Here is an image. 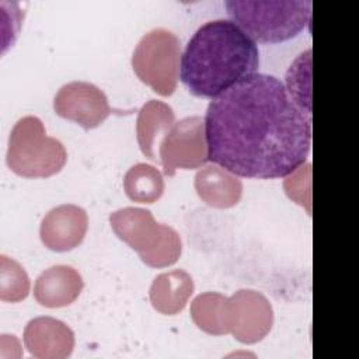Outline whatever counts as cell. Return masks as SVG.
I'll use <instances>...</instances> for the list:
<instances>
[{
	"label": "cell",
	"mask_w": 359,
	"mask_h": 359,
	"mask_svg": "<svg viewBox=\"0 0 359 359\" xmlns=\"http://www.w3.org/2000/svg\"><path fill=\"white\" fill-rule=\"evenodd\" d=\"M203 123L208 161L238 177H287L310 153L311 116L272 74L254 73L215 97Z\"/></svg>",
	"instance_id": "6da1fadb"
},
{
	"label": "cell",
	"mask_w": 359,
	"mask_h": 359,
	"mask_svg": "<svg viewBox=\"0 0 359 359\" xmlns=\"http://www.w3.org/2000/svg\"><path fill=\"white\" fill-rule=\"evenodd\" d=\"M259 50L234 21L226 18L202 24L181 55L180 79L196 97L215 98L254 74Z\"/></svg>",
	"instance_id": "7a4b0ae2"
},
{
	"label": "cell",
	"mask_w": 359,
	"mask_h": 359,
	"mask_svg": "<svg viewBox=\"0 0 359 359\" xmlns=\"http://www.w3.org/2000/svg\"><path fill=\"white\" fill-rule=\"evenodd\" d=\"M227 14L250 38L276 43L296 36L311 21L310 0H229Z\"/></svg>",
	"instance_id": "3957f363"
},
{
	"label": "cell",
	"mask_w": 359,
	"mask_h": 359,
	"mask_svg": "<svg viewBox=\"0 0 359 359\" xmlns=\"http://www.w3.org/2000/svg\"><path fill=\"white\" fill-rule=\"evenodd\" d=\"M67 158L60 140L45 132L42 121L28 115L11 129L7 147V165L18 175L36 178L59 172Z\"/></svg>",
	"instance_id": "277c9868"
},
{
	"label": "cell",
	"mask_w": 359,
	"mask_h": 359,
	"mask_svg": "<svg viewBox=\"0 0 359 359\" xmlns=\"http://www.w3.org/2000/svg\"><path fill=\"white\" fill-rule=\"evenodd\" d=\"M114 231L136 250L150 266L174 264L181 254L178 233L163 223H157L150 210L123 208L109 216Z\"/></svg>",
	"instance_id": "5b68a950"
},
{
	"label": "cell",
	"mask_w": 359,
	"mask_h": 359,
	"mask_svg": "<svg viewBox=\"0 0 359 359\" xmlns=\"http://www.w3.org/2000/svg\"><path fill=\"white\" fill-rule=\"evenodd\" d=\"M181 42L165 28L146 32L132 55V67L137 77L161 95H171L180 77Z\"/></svg>",
	"instance_id": "8992f818"
},
{
	"label": "cell",
	"mask_w": 359,
	"mask_h": 359,
	"mask_svg": "<svg viewBox=\"0 0 359 359\" xmlns=\"http://www.w3.org/2000/svg\"><path fill=\"white\" fill-rule=\"evenodd\" d=\"M164 174L174 175L178 168H198L208 161L205 123L201 116H187L174 123L158 146Z\"/></svg>",
	"instance_id": "52a82bcc"
},
{
	"label": "cell",
	"mask_w": 359,
	"mask_h": 359,
	"mask_svg": "<svg viewBox=\"0 0 359 359\" xmlns=\"http://www.w3.org/2000/svg\"><path fill=\"white\" fill-rule=\"evenodd\" d=\"M272 324V309L269 302L258 292L238 290L226 297L224 328L231 331L243 342L261 339Z\"/></svg>",
	"instance_id": "ba28073f"
},
{
	"label": "cell",
	"mask_w": 359,
	"mask_h": 359,
	"mask_svg": "<svg viewBox=\"0 0 359 359\" xmlns=\"http://www.w3.org/2000/svg\"><path fill=\"white\" fill-rule=\"evenodd\" d=\"M53 109L86 129L98 126L111 114L105 93L87 81H70L62 86L53 98Z\"/></svg>",
	"instance_id": "9c48e42d"
},
{
	"label": "cell",
	"mask_w": 359,
	"mask_h": 359,
	"mask_svg": "<svg viewBox=\"0 0 359 359\" xmlns=\"http://www.w3.org/2000/svg\"><path fill=\"white\" fill-rule=\"evenodd\" d=\"M87 213L77 205H60L46 213L41 223V240L49 250L67 251L77 247L87 231Z\"/></svg>",
	"instance_id": "30bf717a"
},
{
	"label": "cell",
	"mask_w": 359,
	"mask_h": 359,
	"mask_svg": "<svg viewBox=\"0 0 359 359\" xmlns=\"http://www.w3.org/2000/svg\"><path fill=\"white\" fill-rule=\"evenodd\" d=\"M81 289V275L73 266L55 265L36 278L34 296L45 307H62L74 302Z\"/></svg>",
	"instance_id": "8fae6325"
},
{
	"label": "cell",
	"mask_w": 359,
	"mask_h": 359,
	"mask_svg": "<svg viewBox=\"0 0 359 359\" xmlns=\"http://www.w3.org/2000/svg\"><path fill=\"white\" fill-rule=\"evenodd\" d=\"M24 342L32 355L45 358L62 356L59 349L69 355L74 338L72 330L65 323L52 317H38L27 324Z\"/></svg>",
	"instance_id": "7c38bea8"
},
{
	"label": "cell",
	"mask_w": 359,
	"mask_h": 359,
	"mask_svg": "<svg viewBox=\"0 0 359 359\" xmlns=\"http://www.w3.org/2000/svg\"><path fill=\"white\" fill-rule=\"evenodd\" d=\"M195 188L198 195L210 206L230 208L241 196V181L220 165H208L196 172Z\"/></svg>",
	"instance_id": "4fadbf2b"
},
{
	"label": "cell",
	"mask_w": 359,
	"mask_h": 359,
	"mask_svg": "<svg viewBox=\"0 0 359 359\" xmlns=\"http://www.w3.org/2000/svg\"><path fill=\"white\" fill-rule=\"evenodd\" d=\"M172 108L158 100L147 101L137 116V142L143 154L157 160L156 146H160V137H164L175 123Z\"/></svg>",
	"instance_id": "5bb4252c"
},
{
	"label": "cell",
	"mask_w": 359,
	"mask_h": 359,
	"mask_svg": "<svg viewBox=\"0 0 359 359\" xmlns=\"http://www.w3.org/2000/svg\"><path fill=\"white\" fill-rule=\"evenodd\" d=\"M192 278L182 269H175L158 275L150 287V300L158 311L175 314L181 311L192 294Z\"/></svg>",
	"instance_id": "9a60e30c"
},
{
	"label": "cell",
	"mask_w": 359,
	"mask_h": 359,
	"mask_svg": "<svg viewBox=\"0 0 359 359\" xmlns=\"http://www.w3.org/2000/svg\"><path fill=\"white\" fill-rule=\"evenodd\" d=\"M123 187L132 201L153 203L163 195L164 181L156 167L139 163L128 170L123 178Z\"/></svg>",
	"instance_id": "2e32d148"
},
{
	"label": "cell",
	"mask_w": 359,
	"mask_h": 359,
	"mask_svg": "<svg viewBox=\"0 0 359 359\" xmlns=\"http://www.w3.org/2000/svg\"><path fill=\"white\" fill-rule=\"evenodd\" d=\"M286 90L293 102L311 116V49L300 53L286 73Z\"/></svg>",
	"instance_id": "e0dca14e"
},
{
	"label": "cell",
	"mask_w": 359,
	"mask_h": 359,
	"mask_svg": "<svg viewBox=\"0 0 359 359\" xmlns=\"http://www.w3.org/2000/svg\"><path fill=\"white\" fill-rule=\"evenodd\" d=\"M224 304L226 297L219 293L199 294L191 306V314L199 328L212 332L223 334L224 328Z\"/></svg>",
	"instance_id": "ac0fdd59"
},
{
	"label": "cell",
	"mask_w": 359,
	"mask_h": 359,
	"mask_svg": "<svg viewBox=\"0 0 359 359\" xmlns=\"http://www.w3.org/2000/svg\"><path fill=\"white\" fill-rule=\"evenodd\" d=\"M29 292V278L25 269L7 255L0 257V299L20 302Z\"/></svg>",
	"instance_id": "d6986e66"
},
{
	"label": "cell",
	"mask_w": 359,
	"mask_h": 359,
	"mask_svg": "<svg viewBox=\"0 0 359 359\" xmlns=\"http://www.w3.org/2000/svg\"><path fill=\"white\" fill-rule=\"evenodd\" d=\"M310 167V164H303L302 167H299L296 171H293L292 174L287 175L286 181H285V189L287 192V195L294 199L297 203L300 205H306L307 210L310 212V202H307V199L304 198V194L302 189H304V184L310 182V172L306 175V178L303 180L307 168Z\"/></svg>",
	"instance_id": "ffe728a7"
}]
</instances>
